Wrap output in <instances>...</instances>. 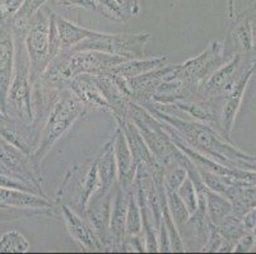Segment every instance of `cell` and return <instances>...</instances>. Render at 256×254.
I'll return each mask as SVG.
<instances>
[{
    "instance_id": "7",
    "label": "cell",
    "mask_w": 256,
    "mask_h": 254,
    "mask_svg": "<svg viewBox=\"0 0 256 254\" xmlns=\"http://www.w3.org/2000/svg\"><path fill=\"white\" fill-rule=\"evenodd\" d=\"M68 52V66L70 78L79 74L104 76L110 75L111 70L116 65L121 64L126 59L121 56L110 55L100 51H66Z\"/></svg>"
},
{
    "instance_id": "18",
    "label": "cell",
    "mask_w": 256,
    "mask_h": 254,
    "mask_svg": "<svg viewBox=\"0 0 256 254\" xmlns=\"http://www.w3.org/2000/svg\"><path fill=\"white\" fill-rule=\"evenodd\" d=\"M55 25L58 29V37H59L60 51H70L76 47L78 43L88 37L96 34L97 31L88 29V28L78 25L70 20L65 19L55 14Z\"/></svg>"
},
{
    "instance_id": "10",
    "label": "cell",
    "mask_w": 256,
    "mask_h": 254,
    "mask_svg": "<svg viewBox=\"0 0 256 254\" xmlns=\"http://www.w3.org/2000/svg\"><path fill=\"white\" fill-rule=\"evenodd\" d=\"M115 187L107 192H97L90 199L84 213V218L90 221L104 249L111 248L110 218Z\"/></svg>"
},
{
    "instance_id": "12",
    "label": "cell",
    "mask_w": 256,
    "mask_h": 254,
    "mask_svg": "<svg viewBox=\"0 0 256 254\" xmlns=\"http://www.w3.org/2000/svg\"><path fill=\"white\" fill-rule=\"evenodd\" d=\"M112 143L116 165H118V183L125 192L129 193L134 188V178L138 165L134 162L126 137L118 126L114 134Z\"/></svg>"
},
{
    "instance_id": "38",
    "label": "cell",
    "mask_w": 256,
    "mask_h": 254,
    "mask_svg": "<svg viewBox=\"0 0 256 254\" xmlns=\"http://www.w3.org/2000/svg\"><path fill=\"white\" fill-rule=\"evenodd\" d=\"M0 167H2V165H0ZM2 168H3V167H2Z\"/></svg>"
},
{
    "instance_id": "20",
    "label": "cell",
    "mask_w": 256,
    "mask_h": 254,
    "mask_svg": "<svg viewBox=\"0 0 256 254\" xmlns=\"http://www.w3.org/2000/svg\"><path fill=\"white\" fill-rule=\"evenodd\" d=\"M168 61V56H158V57H150V59H132L125 60L121 64L116 65L111 70L110 75L120 76L124 79H132L136 76L148 73L150 70L164 66Z\"/></svg>"
},
{
    "instance_id": "19",
    "label": "cell",
    "mask_w": 256,
    "mask_h": 254,
    "mask_svg": "<svg viewBox=\"0 0 256 254\" xmlns=\"http://www.w3.org/2000/svg\"><path fill=\"white\" fill-rule=\"evenodd\" d=\"M97 171H98L101 190L98 192H107L112 190L118 183V165H116L115 153H114L112 139L104 144L96 158Z\"/></svg>"
},
{
    "instance_id": "3",
    "label": "cell",
    "mask_w": 256,
    "mask_h": 254,
    "mask_svg": "<svg viewBox=\"0 0 256 254\" xmlns=\"http://www.w3.org/2000/svg\"><path fill=\"white\" fill-rule=\"evenodd\" d=\"M14 32V73L6 98V116L23 123L34 122L32 92L34 84L30 73L28 53L24 46V29L13 28Z\"/></svg>"
},
{
    "instance_id": "34",
    "label": "cell",
    "mask_w": 256,
    "mask_h": 254,
    "mask_svg": "<svg viewBox=\"0 0 256 254\" xmlns=\"http://www.w3.org/2000/svg\"><path fill=\"white\" fill-rule=\"evenodd\" d=\"M234 3L236 0H228V17L230 18L234 17Z\"/></svg>"
},
{
    "instance_id": "37",
    "label": "cell",
    "mask_w": 256,
    "mask_h": 254,
    "mask_svg": "<svg viewBox=\"0 0 256 254\" xmlns=\"http://www.w3.org/2000/svg\"><path fill=\"white\" fill-rule=\"evenodd\" d=\"M0 207H2V205H0Z\"/></svg>"
},
{
    "instance_id": "27",
    "label": "cell",
    "mask_w": 256,
    "mask_h": 254,
    "mask_svg": "<svg viewBox=\"0 0 256 254\" xmlns=\"http://www.w3.org/2000/svg\"><path fill=\"white\" fill-rule=\"evenodd\" d=\"M188 178V172L180 164L171 165L164 168V185L167 191H174L178 192V187L182 185V182Z\"/></svg>"
},
{
    "instance_id": "6",
    "label": "cell",
    "mask_w": 256,
    "mask_h": 254,
    "mask_svg": "<svg viewBox=\"0 0 256 254\" xmlns=\"http://www.w3.org/2000/svg\"><path fill=\"white\" fill-rule=\"evenodd\" d=\"M224 62V46L220 42H212L210 45L198 56L188 59L182 64L174 65L171 73L166 79H174L192 87L196 93L200 85ZM199 99V98H198Z\"/></svg>"
},
{
    "instance_id": "17",
    "label": "cell",
    "mask_w": 256,
    "mask_h": 254,
    "mask_svg": "<svg viewBox=\"0 0 256 254\" xmlns=\"http://www.w3.org/2000/svg\"><path fill=\"white\" fill-rule=\"evenodd\" d=\"M0 205L24 209H54L55 204L48 197L27 191L0 187Z\"/></svg>"
},
{
    "instance_id": "21",
    "label": "cell",
    "mask_w": 256,
    "mask_h": 254,
    "mask_svg": "<svg viewBox=\"0 0 256 254\" xmlns=\"http://www.w3.org/2000/svg\"><path fill=\"white\" fill-rule=\"evenodd\" d=\"M231 201L220 193L206 188V218L209 223L217 227L218 224L232 213Z\"/></svg>"
},
{
    "instance_id": "23",
    "label": "cell",
    "mask_w": 256,
    "mask_h": 254,
    "mask_svg": "<svg viewBox=\"0 0 256 254\" xmlns=\"http://www.w3.org/2000/svg\"><path fill=\"white\" fill-rule=\"evenodd\" d=\"M48 1V0H23L22 5L20 6V9L16 11L14 15L10 19L13 28L24 29L26 31V28L28 25L32 17H34L40 9L44 8V5Z\"/></svg>"
},
{
    "instance_id": "14",
    "label": "cell",
    "mask_w": 256,
    "mask_h": 254,
    "mask_svg": "<svg viewBox=\"0 0 256 254\" xmlns=\"http://www.w3.org/2000/svg\"><path fill=\"white\" fill-rule=\"evenodd\" d=\"M68 88L78 97V99L90 108L100 109V111L110 112V107L107 103L104 93L97 84L96 75L90 74H79L70 79Z\"/></svg>"
},
{
    "instance_id": "15",
    "label": "cell",
    "mask_w": 256,
    "mask_h": 254,
    "mask_svg": "<svg viewBox=\"0 0 256 254\" xmlns=\"http://www.w3.org/2000/svg\"><path fill=\"white\" fill-rule=\"evenodd\" d=\"M254 73V69L251 67L248 73L244 74L236 83L232 85V88L228 90L227 97L224 98V103L222 106V112H220V125L222 127L223 136L230 140L232 129H234V120H236L237 112H238L240 106H241L242 97L245 93L248 83L250 80L251 74Z\"/></svg>"
},
{
    "instance_id": "13",
    "label": "cell",
    "mask_w": 256,
    "mask_h": 254,
    "mask_svg": "<svg viewBox=\"0 0 256 254\" xmlns=\"http://www.w3.org/2000/svg\"><path fill=\"white\" fill-rule=\"evenodd\" d=\"M241 56L236 55L226 64L220 65L217 70H214L212 75L200 85L198 90L199 99H209V98L220 97V94L228 92L234 84V75L240 66Z\"/></svg>"
},
{
    "instance_id": "24",
    "label": "cell",
    "mask_w": 256,
    "mask_h": 254,
    "mask_svg": "<svg viewBox=\"0 0 256 254\" xmlns=\"http://www.w3.org/2000/svg\"><path fill=\"white\" fill-rule=\"evenodd\" d=\"M30 247L24 235L17 230L6 232L0 237V253H27Z\"/></svg>"
},
{
    "instance_id": "22",
    "label": "cell",
    "mask_w": 256,
    "mask_h": 254,
    "mask_svg": "<svg viewBox=\"0 0 256 254\" xmlns=\"http://www.w3.org/2000/svg\"><path fill=\"white\" fill-rule=\"evenodd\" d=\"M126 235H143L142 211L140 207H139L138 199H136V193L134 188L128 193Z\"/></svg>"
},
{
    "instance_id": "1",
    "label": "cell",
    "mask_w": 256,
    "mask_h": 254,
    "mask_svg": "<svg viewBox=\"0 0 256 254\" xmlns=\"http://www.w3.org/2000/svg\"><path fill=\"white\" fill-rule=\"evenodd\" d=\"M150 112L157 120L166 122L174 129V131L196 151L206 157L216 160L220 164L228 168H240V169H256V157H251L244 153L230 143V140L220 136L212 126L199 122L195 120H186L180 116L160 111L150 103L140 104Z\"/></svg>"
},
{
    "instance_id": "30",
    "label": "cell",
    "mask_w": 256,
    "mask_h": 254,
    "mask_svg": "<svg viewBox=\"0 0 256 254\" xmlns=\"http://www.w3.org/2000/svg\"><path fill=\"white\" fill-rule=\"evenodd\" d=\"M0 187L13 188V190H20V191H27V192L37 193V195H41L44 196V197H48L44 191H40L38 188L30 185V183H27V182L23 181V179L18 178V177L13 176V174L4 173V172H0Z\"/></svg>"
},
{
    "instance_id": "35",
    "label": "cell",
    "mask_w": 256,
    "mask_h": 254,
    "mask_svg": "<svg viewBox=\"0 0 256 254\" xmlns=\"http://www.w3.org/2000/svg\"><path fill=\"white\" fill-rule=\"evenodd\" d=\"M116 1H118V3L120 4L121 6H124V4H125V0H116Z\"/></svg>"
},
{
    "instance_id": "5",
    "label": "cell",
    "mask_w": 256,
    "mask_h": 254,
    "mask_svg": "<svg viewBox=\"0 0 256 254\" xmlns=\"http://www.w3.org/2000/svg\"><path fill=\"white\" fill-rule=\"evenodd\" d=\"M50 19L51 13L41 8L26 28L24 46L30 60V73L32 84L38 81L42 73L50 64Z\"/></svg>"
},
{
    "instance_id": "9",
    "label": "cell",
    "mask_w": 256,
    "mask_h": 254,
    "mask_svg": "<svg viewBox=\"0 0 256 254\" xmlns=\"http://www.w3.org/2000/svg\"><path fill=\"white\" fill-rule=\"evenodd\" d=\"M14 32L12 20L0 25V111L6 116V98L14 73Z\"/></svg>"
},
{
    "instance_id": "33",
    "label": "cell",
    "mask_w": 256,
    "mask_h": 254,
    "mask_svg": "<svg viewBox=\"0 0 256 254\" xmlns=\"http://www.w3.org/2000/svg\"><path fill=\"white\" fill-rule=\"evenodd\" d=\"M242 224H244V227L248 228V229L256 227V209L252 210V211H250V213L244 218Z\"/></svg>"
},
{
    "instance_id": "28",
    "label": "cell",
    "mask_w": 256,
    "mask_h": 254,
    "mask_svg": "<svg viewBox=\"0 0 256 254\" xmlns=\"http://www.w3.org/2000/svg\"><path fill=\"white\" fill-rule=\"evenodd\" d=\"M234 37H236L238 45L245 52L254 48V39H252V27L248 17L241 18L237 22V25L234 31Z\"/></svg>"
},
{
    "instance_id": "25",
    "label": "cell",
    "mask_w": 256,
    "mask_h": 254,
    "mask_svg": "<svg viewBox=\"0 0 256 254\" xmlns=\"http://www.w3.org/2000/svg\"><path fill=\"white\" fill-rule=\"evenodd\" d=\"M166 201L167 206H168L170 213H171L172 219H174L176 227H178V232L182 229V227L190 219V214H188V209L184 205L182 200L180 199V196L174 191H167L166 190Z\"/></svg>"
},
{
    "instance_id": "32",
    "label": "cell",
    "mask_w": 256,
    "mask_h": 254,
    "mask_svg": "<svg viewBox=\"0 0 256 254\" xmlns=\"http://www.w3.org/2000/svg\"><path fill=\"white\" fill-rule=\"evenodd\" d=\"M124 9L126 20L132 19V17H136L140 10V0H125Z\"/></svg>"
},
{
    "instance_id": "29",
    "label": "cell",
    "mask_w": 256,
    "mask_h": 254,
    "mask_svg": "<svg viewBox=\"0 0 256 254\" xmlns=\"http://www.w3.org/2000/svg\"><path fill=\"white\" fill-rule=\"evenodd\" d=\"M178 195L182 200L184 205L188 209L190 216L194 215L198 211V193L194 183H192V181L188 177L182 182V185L178 187Z\"/></svg>"
},
{
    "instance_id": "11",
    "label": "cell",
    "mask_w": 256,
    "mask_h": 254,
    "mask_svg": "<svg viewBox=\"0 0 256 254\" xmlns=\"http://www.w3.org/2000/svg\"><path fill=\"white\" fill-rule=\"evenodd\" d=\"M59 207L62 219L65 221V225H66V229H68L69 234L72 235L74 241L78 242L86 251H104V244L101 243L94 229L84 216L79 215L76 211L70 209V206H68L66 204H60Z\"/></svg>"
},
{
    "instance_id": "4",
    "label": "cell",
    "mask_w": 256,
    "mask_h": 254,
    "mask_svg": "<svg viewBox=\"0 0 256 254\" xmlns=\"http://www.w3.org/2000/svg\"><path fill=\"white\" fill-rule=\"evenodd\" d=\"M150 34L142 33H104L96 32V34L83 39L76 46L72 52L76 51H100L110 55L121 56L126 60L142 59L144 48L150 42Z\"/></svg>"
},
{
    "instance_id": "16",
    "label": "cell",
    "mask_w": 256,
    "mask_h": 254,
    "mask_svg": "<svg viewBox=\"0 0 256 254\" xmlns=\"http://www.w3.org/2000/svg\"><path fill=\"white\" fill-rule=\"evenodd\" d=\"M126 210L128 193L116 183L110 218V249L112 251H122V244L126 238Z\"/></svg>"
},
{
    "instance_id": "36",
    "label": "cell",
    "mask_w": 256,
    "mask_h": 254,
    "mask_svg": "<svg viewBox=\"0 0 256 254\" xmlns=\"http://www.w3.org/2000/svg\"><path fill=\"white\" fill-rule=\"evenodd\" d=\"M4 1H6V0H0V5H3Z\"/></svg>"
},
{
    "instance_id": "26",
    "label": "cell",
    "mask_w": 256,
    "mask_h": 254,
    "mask_svg": "<svg viewBox=\"0 0 256 254\" xmlns=\"http://www.w3.org/2000/svg\"><path fill=\"white\" fill-rule=\"evenodd\" d=\"M96 11L101 13L104 17L116 22H126L124 6H121L116 0H92Z\"/></svg>"
},
{
    "instance_id": "31",
    "label": "cell",
    "mask_w": 256,
    "mask_h": 254,
    "mask_svg": "<svg viewBox=\"0 0 256 254\" xmlns=\"http://www.w3.org/2000/svg\"><path fill=\"white\" fill-rule=\"evenodd\" d=\"M62 6H76V8H84L88 10H96V6L92 0H56Z\"/></svg>"
},
{
    "instance_id": "8",
    "label": "cell",
    "mask_w": 256,
    "mask_h": 254,
    "mask_svg": "<svg viewBox=\"0 0 256 254\" xmlns=\"http://www.w3.org/2000/svg\"><path fill=\"white\" fill-rule=\"evenodd\" d=\"M0 165L8 173L23 179L40 191L42 190L41 172L36 169L31 158L0 135Z\"/></svg>"
},
{
    "instance_id": "2",
    "label": "cell",
    "mask_w": 256,
    "mask_h": 254,
    "mask_svg": "<svg viewBox=\"0 0 256 254\" xmlns=\"http://www.w3.org/2000/svg\"><path fill=\"white\" fill-rule=\"evenodd\" d=\"M86 112L87 106L78 99L68 87L59 90L41 127L38 146L30 157L36 169H41V165L51 149L79 118L86 115Z\"/></svg>"
}]
</instances>
